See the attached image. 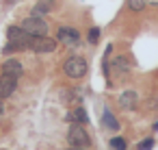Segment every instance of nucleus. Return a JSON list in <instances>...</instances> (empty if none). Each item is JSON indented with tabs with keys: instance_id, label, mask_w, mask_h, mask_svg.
<instances>
[{
	"instance_id": "nucleus-1",
	"label": "nucleus",
	"mask_w": 158,
	"mask_h": 150,
	"mask_svg": "<svg viewBox=\"0 0 158 150\" xmlns=\"http://www.w3.org/2000/svg\"><path fill=\"white\" fill-rule=\"evenodd\" d=\"M7 35H9V44L5 46V52H11V50H26V48L31 46V37H33V35H28L22 26H11V29L7 31Z\"/></svg>"
},
{
	"instance_id": "nucleus-2",
	"label": "nucleus",
	"mask_w": 158,
	"mask_h": 150,
	"mask_svg": "<svg viewBox=\"0 0 158 150\" xmlns=\"http://www.w3.org/2000/svg\"><path fill=\"white\" fill-rule=\"evenodd\" d=\"M67 141H69V146H74V148H89L91 137H89V133L82 128V124H72V126H69V133H67Z\"/></svg>"
},
{
	"instance_id": "nucleus-3",
	"label": "nucleus",
	"mask_w": 158,
	"mask_h": 150,
	"mask_svg": "<svg viewBox=\"0 0 158 150\" xmlns=\"http://www.w3.org/2000/svg\"><path fill=\"white\" fill-rule=\"evenodd\" d=\"M22 29L28 33V35H48V22L41 18V15H37V13H33V15H28L24 22H22Z\"/></svg>"
},
{
	"instance_id": "nucleus-4",
	"label": "nucleus",
	"mask_w": 158,
	"mask_h": 150,
	"mask_svg": "<svg viewBox=\"0 0 158 150\" xmlns=\"http://www.w3.org/2000/svg\"><path fill=\"white\" fill-rule=\"evenodd\" d=\"M28 48L33 52H37V55H48V52L56 50V39H52L48 35H35V37H31V46Z\"/></svg>"
},
{
	"instance_id": "nucleus-5",
	"label": "nucleus",
	"mask_w": 158,
	"mask_h": 150,
	"mask_svg": "<svg viewBox=\"0 0 158 150\" xmlns=\"http://www.w3.org/2000/svg\"><path fill=\"white\" fill-rule=\"evenodd\" d=\"M63 70H65V74H67L69 78H82V76L87 74V61H85L82 57H69V59L65 61Z\"/></svg>"
},
{
	"instance_id": "nucleus-6",
	"label": "nucleus",
	"mask_w": 158,
	"mask_h": 150,
	"mask_svg": "<svg viewBox=\"0 0 158 150\" xmlns=\"http://www.w3.org/2000/svg\"><path fill=\"white\" fill-rule=\"evenodd\" d=\"M56 39L61 44H65V46H76L80 42V33L76 29H72V26H61L59 33H56Z\"/></svg>"
},
{
	"instance_id": "nucleus-7",
	"label": "nucleus",
	"mask_w": 158,
	"mask_h": 150,
	"mask_svg": "<svg viewBox=\"0 0 158 150\" xmlns=\"http://www.w3.org/2000/svg\"><path fill=\"white\" fill-rule=\"evenodd\" d=\"M15 87H18V78H15V76L0 74V100H5V98L13 96Z\"/></svg>"
},
{
	"instance_id": "nucleus-8",
	"label": "nucleus",
	"mask_w": 158,
	"mask_h": 150,
	"mask_svg": "<svg viewBox=\"0 0 158 150\" xmlns=\"http://www.w3.org/2000/svg\"><path fill=\"white\" fill-rule=\"evenodd\" d=\"M2 74H9V76L20 78V76L24 74V68H22V63H20L18 59H7V61L2 63Z\"/></svg>"
},
{
	"instance_id": "nucleus-9",
	"label": "nucleus",
	"mask_w": 158,
	"mask_h": 150,
	"mask_svg": "<svg viewBox=\"0 0 158 150\" xmlns=\"http://www.w3.org/2000/svg\"><path fill=\"white\" fill-rule=\"evenodd\" d=\"M119 104H121L123 109H132V107L136 104V91H132V89L123 91V94L119 96Z\"/></svg>"
},
{
	"instance_id": "nucleus-10",
	"label": "nucleus",
	"mask_w": 158,
	"mask_h": 150,
	"mask_svg": "<svg viewBox=\"0 0 158 150\" xmlns=\"http://www.w3.org/2000/svg\"><path fill=\"white\" fill-rule=\"evenodd\" d=\"M67 117H69L74 124H87V122H89V115H87V111H85L82 107H76Z\"/></svg>"
},
{
	"instance_id": "nucleus-11",
	"label": "nucleus",
	"mask_w": 158,
	"mask_h": 150,
	"mask_svg": "<svg viewBox=\"0 0 158 150\" xmlns=\"http://www.w3.org/2000/svg\"><path fill=\"white\" fill-rule=\"evenodd\" d=\"M128 68H130V63L126 61V57H115V61H113V70H115L117 74H126Z\"/></svg>"
},
{
	"instance_id": "nucleus-12",
	"label": "nucleus",
	"mask_w": 158,
	"mask_h": 150,
	"mask_svg": "<svg viewBox=\"0 0 158 150\" xmlns=\"http://www.w3.org/2000/svg\"><path fill=\"white\" fill-rule=\"evenodd\" d=\"M104 126L110 128V130H117V128H119V122H117V117H115L110 111H104Z\"/></svg>"
},
{
	"instance_id": "nucleus-13",
	"label": "nucleus",
	"mask_w": 158,
	"mask_h": 150,
	"mask_svg": "<svg viewBox=\"0 0 158 150\" xmlns=\"http://www.w3.org/2000/svg\"><path fill=\"white\" fill-rule=\"evenodd\" d=\"M110 148H113V150H126V148H128V141H126L123 137H113V139H110Z\"/></svg>"
},
{
	"instance_id": "nucleus-14",
	"label": "nucleus",
	"mask_w": 158,
	"mask_h": 150,
	"mask_svg": "<svg viewBox=\"0 0 158 150\" xmlns=\"http://www.w3.org/2000/svg\"><path fill=\"white\" fill-rule=\"evenodd\" d=\"M145 5H147V0H128V7L132 11H143Z\"/></svg>"
},
{
	"instance_id": "nucleus-15",
	"label": "nucleus",
	"mask_w": 158,
	"mask_h": 150,
	"mask_svg": "<svg viewBox=\"0 0 158 150\" xmlns=\"http://www.w3.org/2000/svg\"><path fill=\"white\" fill-rule=\"evenodd\" d=\"M98 39H100V29H91L89 31V42L91 44H98Z\"/></svg>"
},
{
	"instance_id": "nucleus-16",
	"label": "nucleus",
	"mask_w": 158,
	"mask_h": 150,
	"mask_svg": "<svg viewBox=\"0 0 158 150\" xmlns=\"http://www.w3.org/2000/svg\"><path fill=\"white\" fill-rule=\"evenodd\" d=\"M152 148H154V139H145L139 143V150H152Z\"/></svg>"
},
{
	"instance_id": "nucleus-17",
	"label": "nucleus",
	"mask_w": 158,
	"mask_h": 150,
	"mask_svg": "<svg viewBox=\"0 0 158 150\" xmlns=\"http://www.w3.org/2000/svg\"><path fill=\"white\" fill-rule=\"evenodd\" d=\"M48 9H50V5H46V2H41V5H37V7H35V13L39 15V13H44V11H48Z\"/></svg>"
},
{
	"instance_id": "nucleus-18",
	"label": "nucleus",
	"mask_w": 158,
	"mask_h": 150,
	"mask_svg": "<svg viewBox=\"0 0 158 150\" xmlns=\"http://www.w3.org/2000/svg\"><path fill=\"white\" fill-rule=\"evenodd\" d=\"M2 115H5V102L0 100V117H2Z\"/></svg>"
},
{
	"instance_id": "nucleus-19",
	"label": "nucleus",
	"mask_w": 158,
	"mask_h": 150,
	"mask_svg": "<svg viewBox=\"0 0 158 150\" xmlns=\"http://www.w3.org/2000/svg\"><path fill=\"white\" fill-rule=\"evenodd\" d=\"M67 150H87V148H74V146H69Z\"/></svg>"
},
{
	"instance_id": "nucleus-20",
	"label": "nucleus",
	"mask_w": 158,
	"mask_h": 150,
	"mask_svg": "<svg viewBox=\"0 0 158 150\" xmlns=\"http://www.w3.org/2000/svg\"><path fill=\"white\" fill-rule=\"evenodd\" d=\"M147 2H152V5H158V0H147Z\"/></svg>"
},
{
	"instance_id": "nucleus-21",
	"label": "nucleus",
	"mask_w": 158,
	"mask_h": 150,
	"mask_svg": "<svg viewBox=\"0 0 158 150\" xmlns=\"http://www.w3.org/2000/svg\"><path fill=\"white\" fill-rule=\"evenodd\" d=\"M154 128H156V130H158V122H156V124H154Z\"/></svg>"
}]
</instances>
